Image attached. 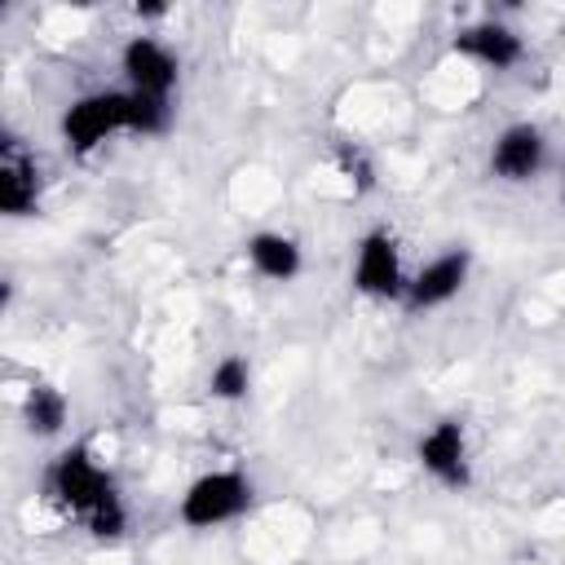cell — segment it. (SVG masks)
<instances>
[{
    "label": "cell",
    "instance_id": "1",
    "mask_svg": "<svg viewBox=\"0 0 565 565\" xmlns=\"http://www.w3.org/2000/svg\"><path fill=\"white\" fill-rule=\"evenodd\" d=\"M44 499L75 521L97 543H115L128 534V503L115 481V472L93 455V446L75 441L49 459L44 472Z\"/></svg>",
    "mask_w": 565,
    "mask_h": 565
},
{
    "label": "cell",
    "instance_id": "2",
    "mask_svg": "<svg viewBox=\"0 0 565 565\" xmlns=\"http://www.w3.org/2000/svg\"><path fill=\"white\" fill-rule=\"evenodd\" d=\"M168 128L172 102H154L132 88H88L57 115V137L75 159L102 150L110 137H163Z\"/></svg>",
    "mask_w": 565,
    "mask_h": 565
},
{
    "label": "cell",
    "instance_id": "3",
    "mask_svg": "<svg viewBox=\"0 0 565 565\" xmlns=\"http://www.w3.org/2000/svg\"><path fill=\"white\" fill-rule=\"evenodd\" d=\"M252 503H256V481L243 468H207L181 490L177 521L185 530H221L247 516Z\"/></svg>",
    "mask_w": 565,
    "mask_h": 565
},
{
    "label": "cell",
    "instance_id": "4",
    "mask_svg": "<svg viewBox=\"0 0 565 565\" xmlns=\"http://www.w3.org/2000/svg\"><path fill=\"white\" fill-rule=\"evenodd\" d=\"M349 282L358 296L366 300H402L406 296V260H402V243L388 225H371L358 247H353V265H349Z\"/></svg>",
    "mask_w": 565,
    "mask_h": 565
},
{
    "label": "cell",
    "instance_id": "5",
    "mask_svg": "<svg viewBox=\"0 0 565 565\" xmlns=\"http://www.w3.org/2000/svg\"><path fill=\"white\" fill-rule=\"evenodd\" d=\"M547 163H552V141L530 119L503 124L490 141V154H486V172L503 185H530L547 172Z\"/></svg>",
    "mask_w": 565,
    "mask_h": 565
},
{
    "label": "cell",
    "instance_id": "6",
    "mask_svg": "<svg viewBox=\"0 0 565 565\" xmlns=\"http://www.w3.org/2000/svg\"><path fill=\"white\" fill-rule=\"evenodd\" d=\"M119 71H124V88L154 97V102H172L177 84H181V57L168 40L137 31L119 44Z\"/></svg>",
    "mask_w": 565,
    "mask_h": 565
},
{
    "label": "cell",
    "instance_id": "7",
    "mask_svg": "<svg viewBox=\"0 0 565 565\" xmlns=\"http://www.w3.org/2000/svg\"><path fill=\"white\" fill-rule=\"evenodd\" d=\"M415 463H419L441 490H468L472 477H477L468 428H463L455 415L433 419V424L419 433V441H415Z\"/></svg>",
    "mask_w": 565,
    "mask_h": 565
},
{
    "label": "cell",
    "instance_id": "8",
    "mask_svg": "<svg viewBox=\"0 0 565 565\" xmlns=\"http://www.w3.org/2000/svg\"><path fill=\"white\" fill-rule=\"evenodd\" d=\"M468 278H472V252H468V247H446V252H437L433 260H424V265L411 274L402 305H406L411 313L441 309V305H450V300L468 287Z\"/></svg>",
    "mask_w": 565,
    "mask_h": 565
},
{
    "label": "cell",
    "instance_id": "9",
    "mask_svg": "<svg viewBox=\"0 0 565 565\" xmlns=\"http://www.w3.org/2000/svg\"><path fill=\"white\" fill-rule=\"evenodd\" d=\"M450 49H455V57H463V62H472L481 71H494V75H503V71L525 62V40L503 18H477V22L459 26Z\"/></svg>",
    "mask_w": 565,
    "mask_h": 565
},
{
    "label": "cell",
    "instance_id": "10",
    "mask_svg": "<svg viewBox=\"0 0 565 565\" xmlns=\"http://www.w3.org/2000/svg\"><path fill=\"white\" fill-rule=\"evenodd\" d=\"M40 194H44V181H40L35 159L18 141H4V150H0V212L4 216H35Z\"/></svg>",
    "mask_w": 565,
    "mask_h": 565
},
{
    "label": "cell",
    "instance_id": "11",
    "mask_svg": "<svg viewBox=\"0 0 565 565\" xmlns=\"http://www.w3.org/2000/svg\"><path fill=\"white\" fill-rule=\"evenodd\" d=\"M243 256L269 282H296L305 274V247H300V238H291L282 230H256L243 243Z\"/></svg>",
    "mask_w": 565,
    "mask_h": 565
},
{
    "label": "cell",
    "instance_id": "12",
    "mask_svg": "<svg viewBox=\"0 0 565 565\" xmlns=\"http://www.w3.org/2000/svg\"><path fill=\"white\" fill-rule=\"evenodd\" d=\"M18 419H22V428L31 433V437H40V441H53V437H62L66 433V424H71V402H66V393L57 388V384H26V393H22V402H18Z\"/></svg>",
    "mask_w": 565,
    "mask_h": 565
},
{
    "label": "cell",
    "instance_id": "13",
    "mask_svg": "<svg viewBox=\"0 0 565 565\" xmlns=\"http://www.w3.org/2000/svg\"><path fill=\"white\" fill-rule=\"evenodd\" d=\"M207 393L216 402H225V406L243 402L252 393V362L243 353H221L212 362V371H207Z\"/></svg>",
    "mask_w": 565,
    "mask_h": 565
},
{
    "label": "cell",
    "instance_id": "14",
    "mask_svg": "<svg viewBox=\"0 0 565 565\" xmlns=\"http://www.w3.org/2000/svg\"><path fill=\"white\" fill-rule=\"evenodd\" d=\"M335 163H340V177H344L353 190H371V185H375V168H371V159H366L358 146H344V150L335 154Z\"/></svg>",
    "mask_w": 565,
    "mask_h": 565
},
{
    "label": "cell",
    "instance_id": "15",
    "mask_svg": "<svg viewBox=\"0 0 565 565\" xmlns=\"http://www.w3.org/2000/svg\"><path fill=\"white\" fill-rule=\"evenodd\" d=\"M561 199H565V163H561Z\"/></svg>",
    "mask_w": 565,
    "mask_h": 565
}]
</instances>
